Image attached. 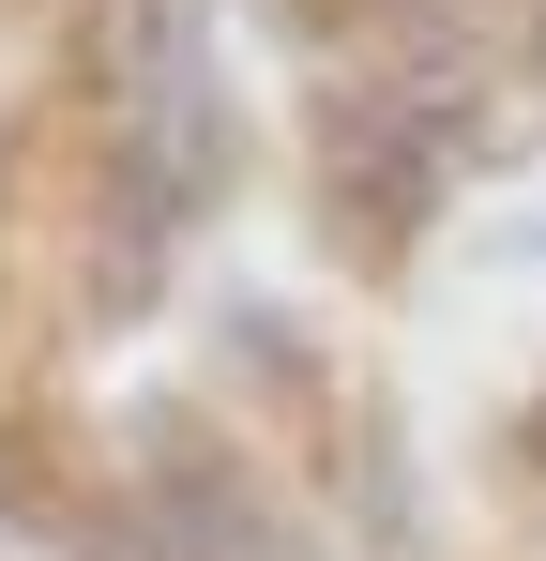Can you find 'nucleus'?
Here are the masks:
<instances>
[{
  "label": "nucleus",
  "instance_id": "f257e3e1",
  "mask_svg": "<svg viewBox=\"0 0 546 561\" xmlns=\"http://www.w3.org/2000/svg\"><path fill=\"white\" fill-rule=\"evenodd\" d=\"M228 168H243L228 61H213V31L168 0V15L137 31V77H122V228H137V259H168L182 228L228 197Z\"/></svg>",
  "mask_w": 546,
  "mask_h": 561
},
{
  "label": "nucleus",
  "instance_id": "f03ea898",
  "mask_svg": "<svg viewBox=\"0 0 546 561\" xmlns=\"http://www.w3.org/2000/svg\"><path fill=\"white\" fill-rule=\"evenodd\" d=\"M168 561H288V547H273L259 501H228V485H168Z\"/></svg>",
  "mask_w": 546,
  "mask_h": 561
}]
</instances>
